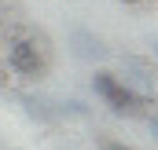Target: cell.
I'll return each mask as SVG.
<instances>
[{
  "mask_svg": "<svg viewBox=\"0 0 158 150\" xmlns=\"http://www.w3.org/2000/svg\"><path fill=\"white\" fill-rule=\"evenodd\" d=\"M48 37L30 26H11L7 33V66L19 77H44L48 73Z\"/></svg>",
  "mask_w": 158,
  "mask_h": 150,
  "instance_id": "cell-1",
  "label": "cell"
},
{
  "mask_svg": "<svg viewBox=\"0 0 158 150\" xmlns=\"http://www.w3.org/2000/svg\"><path fill=\"white\" fill-rule=\"evenodd\" d=\"M147 103H151L147 95H136L132 88H125V84H121L118 92L110 95V103H107V106H110V113H118V117H136Z\"/></svg>",
  "mask_w": 158,
  "mask_h": 150,
  "instance_id": "cell-2",
  "label": "cell"
},
{
  "mask_svg": "<svg viewBox=\"0 0 158 150\" xmlns=\"http://www.w3.org/2000/svg\"><path fill=\"white\" fill-rule=\"evenodd\" d=\"M4 22H7V18H4V4H0V26H4Z\"/></svg>",
  "mask_w": 158,
  "mask_h": 150,
  "instance_id": "cell-8",
  "label": "cell"
},
{
  "mask_svg": "<svg viewBox=\"0 0 158 150\" xmlns=\"http://www.w3.org/2000/svg\"><path fill=\"white\" fill-rule=\"evenodd\" d=\"M155 59H158V40H155Z\"/></svg>",
  "mask_w": 158,
  "mask_h": 150,
  "instance_id": "cell-10",
  "label": "cell"
},
{
  "mask_svg": "<svg viewBox=\"0 0 158 150\" xmlns=\"http://www.w3.org/2000/svg\"><path fill=\"white\" fill-rule=\"evenodd\" d=\"M92 88H96V95H99V99H107V103H110V95L121 88V81L110 73V70H96V73H92Z\"/></svg>",
  "mask_w": 158,
  "mask_h": 150,
  "instance_id": "cell-4",
  "label": "cell"
},
{
  "mask_svg": "<svg viewBox=\"0 0 158 150\" xmlns=\"http://www.w3.org/2000/svg\"><path fill=\"white\" fill-rule=\"evenodd\" d=\"M70 44H74V55L85 59V62H96V59L107 55L103 40L96 37V33H88V30H74V33H70Z\"/></svg>",
  "mask_w": 158,
  "mask_h": 150,
  "instance_id": "cell-3",
  "label": "cell"
},
{
  "mask_svg": "<svg viewBox=\"0 0 158 150\" xmlns=\"http://www.w3.org/2000/svg\"><path fill=\"white\" fill-rule=\"evenodd\" d=\"M103 150H132V147H125V143H103Z\"/></svg>",
  "mask_w": 158,
  "mask_h": 150,
  "instance_id": "cell-6",
  "label": "cell"
},
{
  "mask_svg": "<svg viewBox=\"0 0 158 150\" xmlns=\"http://www.w3.org/2000/svg\"><path fill=\"white\" fill-rule=\"evenodd\" d=\"M121 4H132V7H136V4H143V0H121Z\"/></svg>",
  "mask_w": 158,
  "mask_h": 150,
  "instance_id": "cell-7",
  "label": "cell"
},
{
  "mask_svg": "<svg viewBox=\"0 0 158 150\" xmlns=\"http://www.w3.org/2000/svg\"><path fill=\"white\" fill-rule=\"evenodd\" d=\"M63 113H77V117H85V113H88V106H85V103H77V99H70V103H63Z\"/></svg>",
  "mask_w": 158,
  "mask_h": 150,
  "instance_id": "cell-5",
  "label": "cell"
},
{
  "mask_svg": "<svg viewBox=\"0 0 158 150\" xmlns=\"http://www.w3.org/2000/svg\"><path fill=\"white\" fill-rule=\"evenodd\" d=\"M151 128H155V136H158V117H155V121H151Z\"/></svg>",
  "mask_w": 158,
  "mask_h": 150,
  "instance_id": "cell-9",
  "label": "cell"
}]
</instances>
